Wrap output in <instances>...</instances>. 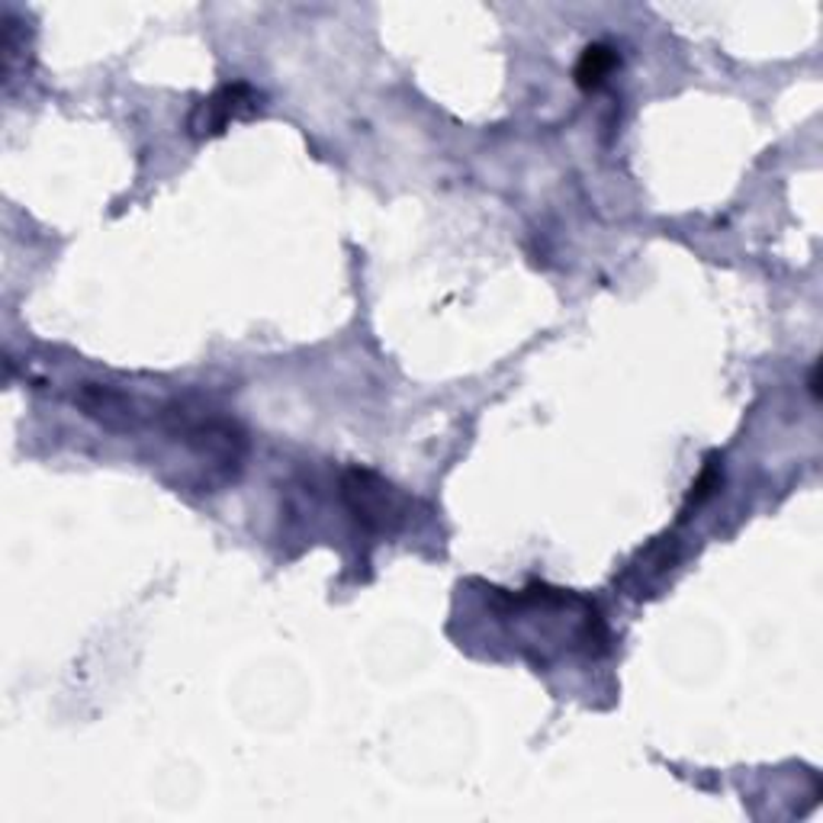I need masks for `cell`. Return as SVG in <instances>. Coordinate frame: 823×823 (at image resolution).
Listing matches in <instances>:
<instances>
[{
    "instance_id": "1",
    "label": "cell",
    "mask_w": 823,
    "mask_h": 823,
    "mask_svg": "<svg viewBox=\"0 0 823 823\" xmlns=\"http://www.w3.org/2000/svg\"><path fill=\"white\" fill-rule=\"evenodd\" d=\"M341 498L367 535H396L412 515L409 495L371 470L351 467L341 476Z\"/></svg>"
},
{
    "instance_id": "4",
    "label": "cell",
    "mask_w": 823,
    "mask_h": 823,
    "mask_svg": "<svg viewBox=\"0 0 823 823\" xmlns=\"http://www.w3.org/2000/svg\"><path fill=\"white\" fill-rule=\"evenodd\" d=\"M721 486V467H717V460H707V467L701 470V476L692 483V493H689V502H685V512L692 508V505H701L704 498H711V493Z\"/></svg>"
},
{
    "instance_id": "3",
    "label": "cell",
    "mask_w": 823,
    "mask_h": 823,
    "mask_svg": "<svg viewBox=\"0 0 823 823\" xmlns=\"http://www.w3.org/2000/svg\"><path fill=\"white\" fill-rule=\"evenodd\" d=\"M617 65H621V55H617L608 42H592V45H585L582 55H579L577 84L582 90H592V87L605 84V78L615 72Z\"/></svg>"
},
{
    "instance_id": "5",
    "label": "cell",
    "mask_w": 823,
    "mask_h": 823,
    "mask_svg": "<svg viewBox=\"0 0 823 823\" xmlns=\"http://www.w3.org/2000/svg\"><path fill=\"white\" fill-rule=\"evenodd\" d=\"M808 386H811V396L817 399V396H821V367H817V364H814V371L808 376Z\"/></svg>"
},
{
    "instance_id": "2",
    "label": "cell",
    "mask_w": 823,
    "mask_h": 823,
    "mask_svg": "<svg viewBox=\"0 0 823 823\" xmlns=\"http://www.w3.org/2000/svg\"><path fill=\"white\" fill-rule=\"evenodd\" d=\"M264 110V94L248 81L222 84L219 90H212L209 97L197 100V107L190 110L187 129L197 139H212L222 135L226 129L239 120H251Z\"/></svg>"
}]
</instances>
